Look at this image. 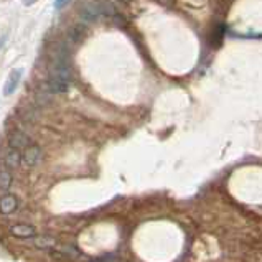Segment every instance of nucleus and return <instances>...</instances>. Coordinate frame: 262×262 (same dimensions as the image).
Segmentation results:
<instances>
[{
	"label": "nucleus",
	"mask_w": 262,
	"mask_h": 262,
	"mask_svg": "<svg viewBox=\"0 0 262 262\" xmlns=\"http://www.w3.org/2000/svg\"><path fill=\"white\" fill-rule=\"evenodd\" d=\"M111 7L106 2H99V0H84L79 7V18L81 21H86V24H91V21L99 20L101 17L107 13H112L109 10Z\"/></svg>",
	"instance_id": "1"
},
{
	"label": "nucleus",
	"mask_w": 262,
	"mask_h": 262,
	"mask_svg": "<svg viewBox=\"0 0 262 262\" xmlns=\"http://www.w3.org/2000/svg\"><path fill=\"white\" fill-rule=\"evenodd\" d=\"M41 159H43V152L40 145H36V144H30L24 150V154H21V162H24L28 168L40 165Z\"/></svg>",
	"instance_id": "2"
},
{
	"label": "nucleus",
	"mask_w": 262,
	"mask_h": 262,
	"mask_svg": "<svg viewBox=\"0 0 262 262\" xmlns=\"http://www.w3.org/2000/svg\"><path fill=\"white\" fill-rule=\"evenodd\" d=\"M18 209V200L12 193H5L0 196V214L10 216Z\"/></svg>",
	"instance_id": "3"
},
{
	"label": "nucleus",
	"mask_w": 262,
	"mask_h": 262,
	"mask_svg": "<svg viewBox=\"0 0 262 262\" xmlns=\"http://www.w3.org/2000/svg\"><path fill=\"white\" fill-rule=\"evenodd\" d=\"M9 231H10V234L17 239H32L36 236V229L32 224H25V223L12 224Z\"/></svg>",
	"instance_id": "4"
},
{
	"label": "nucleus",
	"mask_w": 262,
	"mask_h": 262,
	"mask_svg": "<svg viewBox=\"0 0 262 262\" xmlns=\"http://www.w3.org/2000/svg\"><path fill=\"white\" fill-rule=\"evenodd\" d=\"M21 76H24V71L20 68H15L9 73V78H7L5 86H4V96H10L17 91V88L21 81Z\"/></svg>",
	"instance_id": "5"
},
{
	"label": "nucleus",
	"mask_w": 262,
	"mask_h": 262,
	"mask_svg": "<svg viewBox=\"0 0 262 262\" xmlns=\"http://www.w3.org/2000/svg\"><path fill=\"white\" fill-rule=\"evenodd\" d=\"M68 89H70V81H64V79L50 78V81L47 83V91L48 93H53V94L66 93Z\"/></svg>",
	"instance_id": "6"
},
{
	"label": "nucleus",
	"mask_w": 262,
	"mask_h": 262,
	"mask_svg": "<svg viewBox=\"0 0 262 262\" xmlns=\"http://www.w3.org/2000/svg\"><path fill=\"white\" fill-rule=\"evenodd\" d=\"M28 145H30V139L24 132H15L13 136L10 137V147L15 148V150L24 152Z\"/></svg>",
	"instance_id": "7"
},
{
	"label": "nucleus",
	"mask_w": 262,
	"mask_h": 262,
	"mask_svg": "<svg viewBox=\"0 0 262 262\" xmlns=\"http://www.w3.org/2000/svg\"><path fill=\"white\" fill-rule=\"evenodd\" d=\"M51 256L56 259H74V257H79L81 252L76 248H73V246H63L59 251L51 252Z\"/></svg>",
	"instance_id": "8"
},
{
	"label": "nucleus",
	"mask_w": 262,
	"mask_h": 262,
	"mask_svg": "<svg viewBox=\"0 0 262 262\" xmlns=\"http://www.w3.org/2000/svg\"><path fill=\"white\" fill-rule=\"evenodd\" d=\"M5 162H7V167L9 168H18L20 163H21V154L20 150H15V148H9L5 154Z\"/></svg>",
	"instance_id": "9"
},
{
	"label": "nucleus",
	"mask_w": 262,
	"mask_h": 262,
	"mask_svg": "<svg viewBox=\"0 0 262 262\" xmlns=\"http://www.w3.org/2000/svg\"><path fill=\"white\" fill-rule=\"evenodd\" d=\"M55 237L51 236H35L33 237V246L36 249H51L55 248Z\"/></svg>",
	"instance_id": "10"
},
{
	"label": "nucleus",
	"mask_w": 262,
	"mask_h": 262,
	"mask_svg": "<svg viewBox=\"0 0 262 262\" xmlns=\"http://www.w3.org/2000/svg\"><path fill=\"white\" fill-rule=\"evenodd\" d=\"M13 183V175L9 168H2L0 170V190H10V186Z\"/></svg>",
	"instance_id": "11"
},
{
	"label": "nucleus",
	"mask_w": 262,
	"mask_h": 262,
	"mask_svg": "<svg viewBox=\"0 0 262 262\" xmlns=\"http://www.w3.org/2000/svg\"><path fill=\"white\" fill-rule=\"evenodd\" d=\"M84 33H86V30L81 27V25H76L74 28H71V32H70V38L76 43V41H79L81 38L84 36Z\"/></svg>",
	"instance_id": "12"
},
{
	"label": "nucleus",
	"mask_w": 262,
	"mask_h": 262,
	"mask_svg": "<svg viewBox=\"0 0 262 262\" xmlns=\"http://www.w3.org/2000/svg\"><path fill=\"white\" fill-rule=\"evenodd\" d=\"M68 2H70V0H55V7H56V9H61V7H64Z\"/></svg>",
	"instance_id": "13"
},
{
	"label": "nucleus",
	"mask_w": 262,
	"mask_h": 262,
	"mask_svg": "<svg viewBox=\"0 0 262 262\" xmlns=\"http://www.w3.org/2000/svg\"><path fill=\"white\" fill-rule=\"evenodd\" d=\"M24 2H25V5H33L36 0H24Z\"/></svg>",
	"instance_id": "14"
},
{
	"label": "nucleus",
	"mask_w": 262,
	"mask_h": 262,
	"mask_svg": "<svg viewBox=\"0 0 262 262\" xmlns=\"http://www.w3.org/2000/svg\"><path fill=\"white\" fill-rule=\"evenodd\" d=\"M89 262H104V260H102V259H91Z\"/></svg>",
	"instance_id": "15"
},
{
	"label": "nucleus",
	"mask_w": 262,
	"mask_h": 262,
	"mask_svg": "<svg viewBox=\"0 0 262 262\" xmlns=\"http://www.w3.org/2000/svg\"><path fill=\"white\" fill-rule=\"evenodd\" d=\"M2 43H4V38H0V47H2Z\"/></svg>",
	"instance_id": "16"
},
{
	"label": "nucleus",
	"mask_w": 262,
	"mask_h": 262,
	"mask_svg": "<svg viewBox=\"0 0 262 262\" xmlns=\"http://www.w3.org/2000/svg\"><path fill=\"white\" fill-rule=\"evenodd\" d=\"M124 2H125V0H124Z\"/></svg>",
	"instance_id": "17"
}]
</instances>
